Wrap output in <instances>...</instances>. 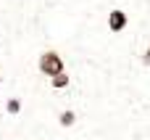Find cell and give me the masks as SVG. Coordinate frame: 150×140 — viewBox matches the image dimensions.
<instances>
[{
  "label": "cell",
  "mask_w": 150,
  "mask_h": 140,
  "mask_svg": "<svg viewBox=\"0 0 150 140\" xmlns=\"http://www.w3.org/2000/svg\"><path fill=\"white\" fill-rule=\"evenodd\" d=\"M55 122H58V127H61V130H71V127L79 122V116H76V111H74V109H61V111L55 114Z\"/></svg>",
  "instance_id": "cell-3"
},
{
  "label": "cell",
  "mask_w": 150,
  "mask_h": 140,
  "mask_svg": "<svg viewBox=\"0 0 150 140\" xmlns=\"http://www.w3.org/2000/svg\"><path fill=\"white\" fill-rule=\"evenodd\" d=\"M63 69H66V61H63V56L58 50H42L37 56V71L42 77H53V74H58Z\"/></svg>",
  "instance_id": "cell-1"
},
{
  "label": "cell",
  "mask_w": 150,
  "mask_h": 140,
  "mask_svg": "<svg viewBox=\"0 0 150 140\" xmlns=\"http://www.w3.org/2000/svg\"><path fill=\"white\" fill-rule=\"evenodd\" d=\"M105 26L111 29V34L127 32V26H129V13H127L124 8H111L108 16H105Z\"/></svg>",
  "instance_id": "cell-2"
},
{
  "label": "cell",
  "mask_w": 150,
  "mask_h": 140,
  "mask_svg": "<svg viewBox=\"0 0 150 140\" xmlns=\"http://www.w3.org/2000/svg\"><path fill=\"white\" fill-rule=\"evenodd\" d=\"M21 109H24L21 98H16V95H13V98H5V116H13V119H16V116L21 114Z\"/></svg>",
  "instance_id": "cell-5"
},
{
  "label": "cell",
  "mask_w": 150,
  "mask_h": 140,
  "mask_svg": "<svg viewBox=\"0 0 150 140\" xmlns=\"http://www.w3.org/2000/svg\"><path fill=\"white\" fill-rule=\"evenodd\" d=\"M47 82H50V90H55V93H61V90H66L69 85H71V74L63 69V71H58V74H53V77H47Z\"/></svg>",
  "instance_id": "cell-4"
},
{
  "label": "cell",
  "mask_w": 150,
  "mask_h": 140,
  "mask_svg": "<svg viewBox=\"0 0 150 140\" xmlns=\"http://www.w3.org/2000/svg\"><path fill=\"white\" fill-rule=\"evenodd\" d=\"M140 61H142V66H150V48L142 50V58H140Z\"/></svg>",
  "instance_id": "cell-6"
}]
</instances>
